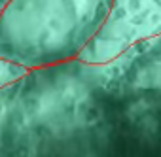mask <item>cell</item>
<instances>
[{"label":"cell","instance_id":"obj_1","mask_svg":"<svg viewBox=\"0 0 161 157\" xmlns=\"http://www.w3.org/2000/svg\"><path fill=\"white\" fill-rule=\"evenodd\" d=\"M0 157H161V34L2 85Z\"/></svg>","mask_w":161,"mask_h":157},{"label":"cell","instance_id":"obj_2","mask_svg":"<svg viewBox=\"0 0 161 157\" xmlns=\"http://www.w3.org/2000/svg\"><path fill=\"white\" fill-rule=\"evenodd\" d=\"M114 0H10L0 14V61L27 70L76 59Z\"/></svg>","mask_w":161,"mask_h":157},{"label":"cell","instance_id":"obj_3","mask_svg":"<svg viewBox=\"0 0 161 157\" xmlns=\"http://www.w3.org/2000/svg\"><path fill=\"white\" fill-rule=\"evenodd\" d=\"M8 2H10V0H0V14H2V10L8 6Z\"/></svg>","mask_w":161,"mask_h":157}]
</instances>
